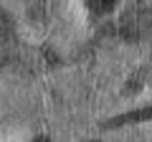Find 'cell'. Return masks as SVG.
<instances>
[{
	"label": "cell",
	"instance_id": "obj_1",
	"mask_svg": "<svg viewBox=\"0 0 152 142\" xmlns=\"http://www.w3.org/2000/svg\"><path fill=\"white\" fill-rule=\"evenodd\" d=\"M150 31V10L147 8H129L122 15V38L140 41Z\"/></svg>",
	"mask_w": 152,
	"mask_h": 142
},
{
	"label": "cell",
	"instance_id": "obj_2",
	"mask_svg": "<svg viewBox=\"0 0 152 142\" xmlns=\"http://www.w3.org/2000/svg\"><path fill=\"white\" fill-rule=\"evenodd\" d=\"M147 119H152V104L134 112H127V114H119V117H112L109 122H104V127L114 130V127H122V124H134V122H147Z\"/></svg>",
	"mask_w": 152,
	"mask_h": 142
},
{
	"label": "cell",
	"instance_id": "obj_3",
	"mask_svg": "<svg viewBox=\"0 0 152 142\" xmlns=\"http://www.w3.org/2000/svg\"><path fill=\"white\" fill-rule=\"evenodd\" d=\"M117 3H119V0H89V8H91L94 15H104V13H109Z\"/></svg>",
	"mask_w": 152,
	"mask_h": 142
},
{
	"label": "cell",
	"instance_id": "obj_4",
	"mask_svg": "<svg viewBox=\"0 0 152 142\" xmlns=\"http://www.w3.org/2000/svg\"><path fill=\"white\" fill-rule=\"evenodd\" d=\"M43 53H46V59H48L51 64H58V56H56V53H53V51H51V48H46Z\"/></svg>",
	"mask_w": 152,
	"mask_h": 142
},
{
	"label": "cell",
	"instance_id": "obj_5",
	"mask_svg": "<svg viewBox=\"0 0 152 142\" xmlns=\"http://www.w3.org/2000/svg\"><path fill=\"white\" fill-rule=\"evenodd\" d=\"M36 142H51V140H46V137H38V140Z\"/></svg>",
	"mask_w": 152,
	"mask_h": 142
}]
</instances>
